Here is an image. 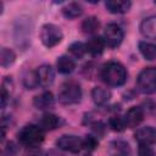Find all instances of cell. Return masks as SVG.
<instances>
[{
    "label": "cell",
    "instance_id": "6da1fadb",
    "mask_svg": "<svg viewBox=\"0 0 156 156\" xmlns=\"http://www.w3.org/2000/svg\"><path fill=\"white\" fill-rule=\"evenodd\" d=\"M101 78L110 87H119L127 79V71L121 63L112 61L102 66Z\"/></svg>",
    "mask_w": 156,
    "mask_h": 156
},
{
    "label": "cell",
    "instance_id": "7a4b0ae2",
    "mask_svg": "<svg viewBox=\"0 0 156 156\" xmlns=\"http://www.w3.org/2000/svg\"><path fill=\"white\" fill-rule=\"evenodd\" d=\"M18 140L23 146L37 147L44 140V130L41 127L34 124L24 126L18 133Z\"/></svg>",
    "mask_w": 156,
    "mask_h": 156
},
{
    "label": "cell",
    "instance_id": "3957f363",
    "mask_svg": "<svg viewBox=\"0 0 156 156\" xmlns=\"http://www.w3.org/2000/svg\"><path fill=\"white\" fill-rule=\"evenodd\" d=\"M82 89L80 85L74 80L65 82L58 91V100L63 105H73L80 101Z\"/></svg>",
    "mask_w": 156,
    "mask_h": 156
},
{
    "label": "cell",
    "instance_id": "277c9868",
    "mask_svg": "<svg viewBox=\"0 0 156 156\" xmlns=\"http://www.w3.org/2000/svg\"><path fill=\"white\" fill-rule=\"evenodd\" d=\"M136 85L145 94L156 93V67L144 68L136 78Z\"/></svg>",
    "mask_w": 156,
    "mask_h": 156
},
{
    "label": "cell",
    "instance_id": "5b68a950",
    "mask_svg": "<svg viewBox=\"0 0 156 156\" xmlns=\"http://www.w3.org/2000/svg\"><path fill=\"white\" fill-rule=\"evenodd\" d=\"M62 37L63 34L61 29L52 23H46L40 29V40L46 48H52L57 45L62 40Z\"/></svg>",
    "mask_w": 156,
    "mask_h": 156
},
{
    "label": "cell",
    "instance_id": "8992f818",
    "mask_svg": "<svg viewBox=\"0 0 156 156\" xmlns=\"http://www.w3.org/2000/svg\"><path fill=\"white\" fill-rule=\"evenodd\" d=\"M104 40L111 48L118 46L123 40V30H122V28L116 23L107 24L105 30H104Z\"/></svg>",
    "mask_w": 156,
    "mask_h": 156
},
{
    "label": "cell",
    "instance_id": "52a82bcc",
    "mask_svg": "<svg viewBox=\"0 0 156 156\" xmlns=\"http://www.w3.org/2000/svg\"><path fill=\"white\" fill-rule=\"evenodd\" d=\"M56 145L61 150L69 152H79L84 147L83 139H80L77 135H62L56 141Z\"/></svg>",
    "mask_w": 156,
    "mask_h": 156
},
{
    "label": "cell",
    "instance_id": "ba28073f",
    "mask_svg": "<svg viewBox=\"0 0 156 156\" xmlns=\"http://www.w3.org/2000/svg\"><path fill=\"white\" fill-rule=\"evenodd\" d=\"M134 136L139 141V144H146V145L156 144V128L150 126L143 127L135 132Z\"/></svg>",
    "mask_w": 156,
    "mask_h": 156
},
{
    "label": "cell",
    "instance_id": "9c48e42d",
    "mask_svg": "<svg viewBox=\"0 0 156 156\" xmlns=\"http://www.w3.org/2000/svg\"><path fill=\"white\" fill-rule=\"evenodd\" d=\"M37 77L39 80V85L41 87H49L52 84L54 79H55V73L51 66L49 65H43L40 66L37 71Z\"/></svg>",
    "mask_w": 156,
    "mask_h": 156
},
{
    "label": "cell",
    "instance_id": "30bf717a",
    "mask_svg": "<svg viewBox=\"0 0 156 156\" xmlns=\"http://www.w3.org/2000/svg\"><path fill=\"white\" fill-rule=\"evenodd\" d=\"M124 122H126V127L128 128H134L136 127L144 118V112L141 110V107L139 106H133L132 108H129L126 113V116L123 117Z\"/></svg>",
    "mask_w": 156,
    "mask_h": 156
},
{
    "label": "cell",
    "instance_id": "8fae6325",
    "mask_svg": "<svg viewBox=\"0 0 156 156\" xmlns=\"http://www.w3.org/2000/svg\"><path fill=\"white\" fill-rule=\"evenodd\" d=\"M130 146L124 140H113L108 145L110 156H130Z\"/></svg>",
    "mask_w": 156,
    "mask_h": 156
},
{
    "label": "cell",
    "instance_id": "7c38bea8",
    "mask_svg": "<svg viewBox=\"0 0 156 156\" xmlns=\"http://www.w3.org/2000/svg\"><path fill=\"white\" fill-rule=\"evenodd\" d=\"M140 32L146 38L156 39V15L143 20L140 24Z\"/></svg>",
    "mask_w": 156,
    "mask_h": 156
},
{
    "label": "cell",
    "instance_id": "4fadbf2b",
    "mask_svg": "<svg viewBox=\"0 0 156 156\" xmlns=\"http://www.w3.org/2000/svg\"><path fill=\"white\" fill-rule=\"evenodd\" d=\"M33 104L38 110H49L54 106L55 99H54V95L50 91H44L40 95L34 98Z\"/></svg>",
    "mask_w": 156,
    "mask_h": 156
},
{
    "label": "cell",
    "instance_id": "5bb4252c",
    "mask_svg": "<svg viewBox=\"0 0 156 156\" xmlns=\"http://www.w3.org/2000/svg\"><path fill=\"white\" fill-rule=\"evenodd\" d=\"M105 5L111 13H124L132 6L130 1H126V0H108L106 1Z\"/></svg>",
    "mask_w": 156,
    "mask_h": 156
},
{
    "label": "cell",
    "instance_id": "9a60e30c",
    "mask_svg": "<svg viewBox=\"0 0 156 156\" xmlns=\"http://www.w3.org/2000/svg\"><path fill=\"white\" fill-rule=\"evenodd\" d=\"M105 40L104 38L101 37H93L91 39H89V41L85 44V48H87V51L94 56L96 55H100L105 48Z\"/></svg>",
    "mask_w": 156,
    "mask_h": 156
},
{
    "label": "cell",
    "instance_id": "2e32d148",
    "mask_svg": "<svg viewBox=\"0 0 156 156\" xmlns=\"http://www.w3.org/2000/svg\"><path fill=\"white\" fill-rule=\"evenodd\" d=\"M56 67H57V71L62 74H69L74 71L76 68V63L74 61L68 57V56H61L58 57L57 62H56Z\"/></svg>",
    "mask_w": 156,
    "mask_h": 156
},
{
    "label": "cell",
    "instance_id": "e0dca14e",
    "mask_svg": "<svg viewBox=\"0 0 156 156\" xmlns=\"http://www.w3.org/2000/svg\"><path fill=\"white\" fill-rule=\"evenodd\" d=\"M91 96L96 105H105L106 102H108V100L111 98V93L106 88L95 87L91 91Z\"/></svg>",
    "mask_w": 156,
    "mask_h": 156
},
{
    "label": "cell",
    "instance_id": "ac0fdd59",
    "mask_svg": "<svg viewBox=\"0 0 156 156\" xmlns=\"http://www.w3.org/2000/svg\"><path fill=\"white\" fill-rule=\"evenodd\" d=\"M61 121H60V117H57L56 115H52V113H45L40 121V127L43 129H46V130H51V129H55L60 126Z\"/></svg>",
    "mask_w": 156,
    "mask_h": 156
},
{
    "label": "cell",
    "instance_id": "d6986e66",
    "mask_svg": "<svg viewBox=\"0 0 156 156\" xmlns=\"http://www.w3.org/2000/svg\"><path fill=\"white\" fill-rule=\"evenodd\" d=\"M139 50L146 60L156 58V44L150 43V41H140L139 43Z\"/></svg>",
    "mask_w": 156,
    "mask_h": 156
},
{
    "label": "cell",
    "instance_id": "ffe728a7",
    "mask_svg": "<svg viewBox=\"0 0 156 156\" xmlns=\"http://www.w3.org/2000/svg\"><path fill=\"white\" fill-rule=\"evenodd\" d=\"M83 12L82 6L78 2H69L62 9V13L66 18H76L79 17Z\"/></svg>",
    "mask_w": 156,
    "mask_h": 156
},
{
    "label": "cell",
    "instance_id": "44dd1931",
    "mask_svg": "<svg viewBox=\"0 0 156 156\" xmlns=\"http://www.w3.org/2000/svg\"><path fill=\"white\" fill-rule=\"evenodd\" d=\"M99 27H100V22H99V20H98L96 17H94V16H90V17L85 18V20L83 21V23H82V29H83V32L87 33V34H93V33H95V32L99 29Z\"/></svg>",
    "mask_w": 156,
    "mask_h": 156
},
{
    "label": "cell",
    "instance_id": "7402d4cb",
    "mask_svg": "<svg viewBox=\"0 0 156 156\" xmlns=\"http://www.w3.org/2000/svg\"><path fill=\"white\" fill-rule=\"evenodd\" d=\"M0 61H1V66L2 67H7L10 66L15 58H16V55L15 52L11 50V49H7V48H2L1 49V55H0Z\"/></svg>",
    "mask_w": 156,
    "mask_h": 156
},
{
    "label": "cell",
    "instance_id": "603a6c76",
    "mask_svg": "<svg viewBox=\"0 0 156 156\" xmlns=\"http://www.w3.org/2000/svg\"><path fill=\"white\" fill-rule=\"evenodd\" d=\"M23 84L27 89H34L39 85V80H38V77H37V72H27L23 77Z\"/></svg>",
    "mask_w": 156,
    "mask_h": 156
},
{
    "label": "cell",
    "instance_id": "cb8c5ba5",
    "mask_svg": "<svg viewBox=\"0 0 156 156\" xmlns=\"http://www.w3.org/2000/svg\"><path fill=\"white\" fill-rule=\"evenodd\" d=\"M68 50H69V52H71L76 58H80V57H83V55L85 54L87 48H85V45H84L83 43L76 41V43L71 44V46L68 48Z\"/></svg>",
    "mask_w": 156,
    "mask_h": 156
},
{
    "label": "cell",
    "instance_id": "d4e9b609",
    "mask_svg": "<svg viewBox=\"0 0 156 156\" xmlns=\"http://www.w3.org/2000/svg\"><path fill=\"white\" fill-rule=\"evenodd\" d=\"M110 127L113 129V130H117V132H122L124 128H126V122H124V118L123 117H119V116H113L110 118Z\"/></svg>",
    "mask_w": 156,
    "mask_h": 156
},
{
    "label": "cell",
    "instance_id": "484cf974",
    "mask_svg": "<svg viewBox=\"0 0 156 156\" xmlns=\"http://www.w3.org/2000/svg\"><path fill=\"white\" fill-rule=\"evenodd\" d=\"M83 144H84V147L88 149V150H94L96 146H98V140L91 136V135H87L85 139L83 140Z\"/></svg>",
    "mask_w": 156,
    "mask_h": 156
},
{
    "label": "cell",
    "instance_id": "4316f807",
    "mask_svg": "<svg viewBox=\"0 0 156 156\" xmlns=\"http://www.w3.org/2000/svg\"><path fill=\"white\" fill-rule=\"evenodd\" d=\"M139 156H155L151 146L146 144H139Z\"/></svg>",
    "mask_w": 156,
    "mask_h": 156
},
{
    "label": "cell",
    "instance_id": "83f0119b",
    "mask_svg": "<svg viewBox=\"0 0 156 156\" xmlns=\"http://www.w3.org/2000/svg\"><path fill=\"white\" fill-rule=\"evenodd\" d=\"M7 96H9V94H7V91H6V88L2 87V89H1V106H2V107H5V105H6Z\"/></svg>",
    "mask_w": 156,
    "mask_h": 156
},
{
    "label": "cell",
    "instance_id": "f1b7e54d",
    "mask_svg": "<svg viewBox=\"0 0 156 156\" xmlns=\"http://www.w3.org/2000/svg\"><path fill=\"white\" fill-rule=\"evenodd\" d=\"M85 156H90V155H85Z\"/></svg>",
    "mask_w": 156,
    "mask_h": 156
},
{
    "label": "cell",
    "instance_id": "f546056e",
    "mask_svg": "<svg viewBox=\"0 0 156 156\" xmlns=\"http://www.w3.org/2000/svg\"><path fill=\"white\" fill-rule=\"evenodd\" d=\"M155 4H156V1H155Z\"/></svg>",
    "mask_w": 156,
    "mask_h": 156
}]
</instances>
